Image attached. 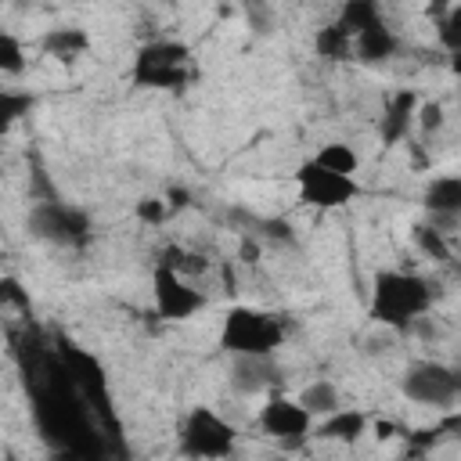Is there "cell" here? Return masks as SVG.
I'll return each mask as SVG.
<instances>
[{
  "label": "cell",
  "instance_id": "1",
  "mask_svg": "<svg viewBox=\"0 0 461 461\" xmlns=\"http://www.w3.org/2000/svg\"><path fill=\"white\" fill-rule=\"evenodd\" d=\"M432 306V285L411 270H378L371 288V321L407 331Z\"/></svg>",
  "mask_w": 461,
  "mask_h": 461
},
{
  "label": "cell",
  "instance_id": "2",
  "mask_svg": "<svg viewBox=\"0 0 461 461\" xmlns=\"http://www.w3.org/2000/svg\"><path fill=\"white\" fill-rule=\"evenodd\" d=\"M285 342V324L277 313L256 306H234L223 313L220 346L230 357H274Z\"/></svg>",
  "mask_w": 461,
  "mask_h": 461
},
{
  "label": "cell",
  "instance_id": "3",
  "mask_svg": "<svg viewBox=\"0 0 461 461\" xmlns=\"http://www.w3.org/2000/svg\"><path fill=\"white\" fill-rule=\"evenodd\" d=\"M238 443V429L212 407H191L180 421L176 447L191 461H223Z\"/></svg>",
  "mask_w": 461,
  "mask_h": 461
},
{
  "label": "cell",
  "instance_id": "4",
  "mask_svg": "<svg viewBox=\"0 0 461 461\" xmlns=\"http://www.w3.org/2000/svg\"><path fill=\"white\" fill-rule=\"evenodd\" d=\"M191 79V50L176 40L144 43L133 58V83L155 90H180Z\"/></svg>",
  "mask_w": 461,
  "mask_h": 461
},
{
  "label": "cell",
  "instance_id": "5",
  "mask_svg": "<svg viewBox=\"0 0 461 461\" xmlns=\"http://www.w3.org/2000/svg\"><path fill=\"white\" fill-rule=\"evenodd\" d=\"M400 393L421 407H450L461 400V371L436 360H418L400 378Z\"/></svg>",
  "mask_w": 461,
  "mask_h": 461
},
{
  "label": "cell",
  "instance_id": "6",
  "mask_svg": "<svg viewBox=\"0 0 461 461\" xmlns=\"http://www.w3.org/2000/svg\"><path fill=\"white\" fill-rule=\"evenodd\" d=\"M295 187H299L303 205H310V209H342V205H349L360 194L357 176L331 173L317 158H306L295 169Z\"/></svg>",
  "mask_w": 461,
  "mask_h": 461
},
{
  "label": "cell",
  "instance_id": "7",
  "mask_svg": "<svg viewBox=\"0 0 461 461\" xmlns=\"http://www.w3.org/2000/svg\"><path fill=\"white\" fill-rule=\"evenodd\" d=\"M151 299H155V313L162 321H191L194 313H202L209 306L202 288H194L184 274H176L166 263H155V270H151Z\"/></svg>",
  "mask_w": 461,
  "mask_h": 461
},
{
  "label": "cell",
  "instance_id": "8",
  "mask_svg": "<svg viewBox=\"0 0 461 461\" xmlns=\"http://www.w3.org/2000/svg\"><path fill=\"white\" fill-rule=\"evenodd\" d=\"M313 421L317 418L292 396H270L256 414V429L267 439L281 443V447H299L303 439H310L313 436Z\"/></svg>",
  "mask_w": 461,
  "mask_h": 461
},
{
  "label": "cell",
  "instance_id": "9",
  "mask_svg": "<svg viewBox=\"0 0 461 461\" xmlns=\"http://www.w3.org/2000/svg\"><path fill=\"white\" fill-rule=\"evenodd\" d=\"M29 227L36 238L50 241V245H83L90 238V220L86 212H79L76 205H65V202H40L32 205L29 212Z\"/></svg>",
  "mask_w": 461,
  "mask_h": 461
},
{
  "label": "cell",
  "instance_id": "10",
  "mask_svg": "<svg viewBox=\"0 0 461 461\" xmlns=\"http://www.w3.org/2000/svg\"><path fill=\"white\" fill-rule=\"evenodd\" d=\"M396 32L378 18L375 25H367V29H360L357 36H353V58L357 61H385V58H393L396 54Z\"/></svg>",
  "mask_w": 461,
  "mask_h": 461
},
{
  "label": "cell",
  "instance_id": "11",
  "mask_svg": "<svg viewBox=\"0 0 461 461\" xmlns=\"http://www.w3.org/2000/svg\"><path fill=\"white\" fill-rule=\"evenodd\" d=\"M421 205L443 220L461 216V176H432L421 191Z\"/></svg>",
  "mask_w": 461,
  "mask_h": 461
},
{
  "label": "cell",
  "instance_id": "12",
  "mask_svg": "<svg viewBox=\"0 0 461 461\" xmlns=\"http://www.w3.org/2000/svg\"><path fill=\"white\" fill-rule=\"evenodd\" d=\"M414 115H418L414 94H411V90H400V94L389 101V108H385V115H382V122H378L382 140H385V144H396V140L407 133V126H411Z\"/></svg>",
  "mask_w": 461,
  "mask_h": 461
},
{
  "label": "cell",
  "instance_id": "13",
  "mask_svg": "<svg viewBox=\"0 0 461 461\" xmlns=\"http://www.w3.org/2000/svg\"><path fill=\"white\" fill-rule=\"evenodd\" d=\"M230 378L241 393H259L274 382V357H234Z\"/></svg>",
  "mask_w": 461,
  "mask_h": 461
},
{
  "label": "cell",
  "instance_id": "14",
  "mask_svg": "<svg viewBox=\"0 0 461 461\" xmlns=\"http://www.w3.org/2000/svg\"><path fill=\"white\" fill-rule=\"evenodd\" d=\"M313 418H331L335 411H342V396H339V389H335V382H328V378H317V382H310L299 396H295Z\"/></svg>",
  "mask_w": 461,
  "mask_h": 461
},
{
  "label": "cell",
  "instance_id": "15",
  "mask_svg": "<svg viewBox=\"0 0 461 461\" xmlns=\"http://www.w3.org/2000/svg\"><path fill=\"white\" fill-rule=\"evenodd\" d=\"M364 432H367V414H360V411H335V414L324 418L321 429H317V436L339 439V443H357Z\"/></svg>",
  "mask_w": 461,
  "mask_h": 461
},
{
  "label": "cell",
  "instance_id": "16",
  "mask_svg": "<svg viewBox=\"0 0 461 461\" xmlns=\"http://www.w3.org/2000/svg\"><path fill=\"white\" fill-rule=\"evenodd\" d=\"M313 158H317L324 169L342 173V176H357V169H360V155H357L353 144H346V140H331V144H324Z\"/></svg>",
  "mask_w": 461,
  "mask_h": 461
},
{
  "label": "cell",
  "instance_id": "17",
  "mask_svg": "<svg viewBox=\"0 0 461 461\" xmlns=\"http://www.w3.org/2000/svg\"><path fill=\"white\" fill-rule=\"evenodd\" d=\"M317 50H321L324 58H331V61L353 58V36L335 22V25H328V29L317 32Z\"/></svg>",
  "mask_w": 461,
  "mask_h": 461
},
{
  "label": "cell",
  "instance_id": "18",
  "mask_svg": "<svg viewBox=\"0 0 461 461\" xmlns=\"http://www.w3.org/2000/svg\"><path fill=\"white\" fill-rule=\"evenodd\" d=\"M43 47L50 50V54H58V58H76V54H83L86 47H90V40H86V32H79V29H58V32H47L43 36Z\"/></svg>",
  "mask_w": 461,
  "mask_h": 461
},
{
  "label": "cell",
  "instance_id": "19",
  "mask_svg": "<svg viewBox=\"0 0 461 461\" xmlns=\"http://www.w3.org/2000/svg\"><path fill=\"white\" fill-rule=\"evenodd\" d=\"M25 68V43L14 32H0V72L4 76H18Z\"/></svg>",
  "mask_w": 461,
  "mask_h": 461
},
{
  "label": "cell",
  "instance_id": "20",
  "mask_svg": "<svg viewBox=\"0 0 461 461\" xmlns=\"http://www.w3.org/2000/svg\"><path fill=\"white\" fill-rule=\"evenodd\" d=\"M436 36L439 43L450 50V54H461V4L457 7H447L436 22Z\"/></svg>",
  "mask_w": 461,
  "mask_h": 461
},
{
  "label": "cell",
  "instance_id": "21",
  "mask_svg": "<svg viewBox=\"0 0 461 461\" xmlns=\"http://www.w3.org/2000/svg\"><path fill=\"white\" fill-rule=\"evenodd\" d=\"M29 112V94H14L11 86H4L0 90V115H4V122L11 126L18 115H25Z\"/></svg>",
  "mask_w": 461,
  "mask_h": 461
},
{
  "label": "cell",
  "instance_id": "22",
  "mask_svg": "<svg viewBox=\"0 0 461 461\" xmlns=\"http://www.w3.org/2000/svg\"><path fill=\"white\" fill-rule=\"evenodd\" d=\"M166 205H169V202L148 198V202H140V205H137V216H140V220H151V223H158V220L166 216Z\"/></svg>",
  "mask_w": 461,
  "mask_h": 461
},
{
  "label": "cell",
  "instance_id": "23",
  "mask_svg": "<svg viewBox=\"0 0 461 461\" xmlns=\"http://www.w3.org/2000/svg\"><path fill=\"white\" fill-rule=\"evenodd\" d=\"M418 119H421L425 130H436V126L443 122V108H439V104H421V108H418Z\"/></svg>",
  "mask_w": 461,
  "mask_h": 461
},
{
  "label": "cell",
  "instance_id": "24",
  "mask_svg": "<svg viewBox=\"0 0 461 461\" xmlns=\"http://www.w3.org/2000/svg\"><path fill=\"white\" fill-rule=\"evenodd\" d=\"M450 72L461 76V54H450Z\"/></svg>",
  "mask_w": 461,
  "mask_h": 461
},
{
  "label": "cell",
  "instance_id": "25",
  "mask_svg": "<svg viewBox=\"0 0 461 461\" xmlns=\"http://www.w3.org/2000/svg\"><path fill=\"white\" fill-rule=\"evenodd\" d=\"M457 104H461V94H457Z\"/></svg>",
  "mask_w": 461,
  "mask_h": 461
}]
</instances>
